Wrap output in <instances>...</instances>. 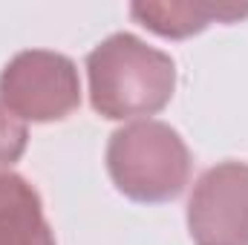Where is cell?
<instances>
[{
    "label": "cell",
    "instance_id": "3957f363",
    "mask_svg": "<svg viewBox=\"0 0 248 245\" xmlns=\"http://www.w3.org/2000/svg\"><path fill=\"white\" fill-rule=\"evenodd\" d=\"M0 101L23 122H61L81 104L72 58L52 49H23L0 72Z\"/></svg>",
    "mask_w": 248,
    "mask_h": 245
},
{
    "label": "cell",
    "instance_id": "52a82bcc",
    "mask_svg": "<svg viewBox=\"0 0 248 245\" xmlns=\"http://www.w3.org/2000/svg\"><path fill=\"white\" fill-rule=\"evenodd\" d=\"M26 144H29V130L23 119H17L0 101V173L9 170L15 162H20V156L26 153Z\"/></svg>",
    "mask_w": 248,
    "mask_h": 245
},
{
    "label": "cell",
    "instance_id": "277c9868",
    "mask_svg": "<svg viewBox=\"0 0 248 245\" xmlns=\"http://www.w3.org/2000/svg\"><path fill=\"white\" fill-rule=\"evenodd\" d=\"M193 245H248V162L208 168L187 199Z\"/></svg>",
    "mask_w": 248,
    "mask_h": 245
},
{
    "label": "cell",
    "instance_id": "7a4b0ae2",
    "mask_svg": "<svg viewBox=\"0 0 248 245\" xmlns=\"http://www.w3.org/2000/svg\"><path fill=\"white\" fill-rule=\"evenodd\" d=\"M107 173L136 202H165L185 190L190 150L170 124L139 119L113 130L107 141Z\"/></svg>",
    "mask_w": 248,
    "mask_h": 245
},
{
    "label": "cell",
    "instance_id": "5b68a950",
    "mask_svg": "<svg viewBox=\"0 0 248 245\" xmlns=\"http://www.w3.org/2000/svg\"><path fill=\"white\" fill-rule=\"evenodd\" d=\"M0 245H58L41 193L15 170L0 173Z\"/></svg>",
    "mask_w": 248,
    "mask_h": 245
},
{
    "label": "cell",
    "instance_id": "6da1fadb",
    "mask_svg": "<svg viewBox=\"0 0 248 245\" xmlns=\"http://www.w3.org/2000/svg\"><path fill=\"white\" fill-rule=\"evenodd\" d=\"M90 104L98 116L124 122L156 116L176 90V63L133 32L104 38L87 55Z\"/></svg>",
    "mask_w": 248,
    "mask_h": 245
},
{
    "label": "cell",
    "instance_id": "8992f818",
    "mask_svg": "<svg viewBox=\"0 0 248 245\" xmlns=\"http://www.w3.org/2000/svg\"><path fill=\"white\" fill-rule=\"evenodd\" d=\"M130 15L147 26L150 32L162 35V38H187L202 32L208 23L222 20L231 23L237 17H246L248 6L237 3H153V0H141L130 6Z\"/></svg>",
    "mask_w": 248,
    "mask_h": 245
}]
</instances>
